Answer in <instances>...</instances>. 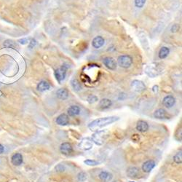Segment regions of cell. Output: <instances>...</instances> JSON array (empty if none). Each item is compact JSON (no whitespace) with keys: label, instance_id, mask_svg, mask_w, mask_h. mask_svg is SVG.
<instances>
[{"label":"cell","instance_id":"6da1fadb","mask_svg":"<svg viewBox=\"0 0 182 182\" xmlns=\"http://www.w3.org/2000/svg\"><path fill=\"white\" fill-rule=\"evenodd\" d=\"M120 120V117L117 116H110L106 117H101V118L96 119L90 122L88 125V128L90 130H98L102 128L105 126L110 125L113 122Z\"/></svg>","mask_w":182,"mask_h":182},{"label":"cell","instance_id":"7a4b0ae2","mask_svg":"<svg viewBox=\"0 0 182 182\" xmlns=\"http://www.w3.org/2000/svg\"><path fill=\"white\" fill-rule=\"evenodd\" d=\"M162 66L157 63H152L148 64L145 68V73L149 77L154 78L162 74Z\"/></svg>","mask_w":182,"mask_h":182},{"label":"cell","instance_id":"3957f363","mask_svg":"<svg viewBox=\"0 0 182 182\" xmlns=\"http://www.w3.org/2000/svg\"><path fill=\"white\" fill-rule=\"evenodd\" d=\"M108 136L107 130H101L96 132L92 136V141L96 144L102 145L104 143L105 139H106Z\"/></svg>","mask_w":182,"mask_h":182},{"label":"cell","instance_id":"277c9868","mask_svg":"<svg viewBox=\"0 0 182 182\" xmlns=\"http://www.w3.org/2000/svg\"><path fill=\"white\" fill-rule=\"evenodd\" d=\"M117 64L120 67L128 69L133 64V58L128 55H120L117 59Z\"/></svg>","mask_w":182,"mask_h":182},{"label":"cell","instance_id":"5b68a950","mask_svg":"<svg viewBox=\"0 0 182 182\" xmlns=\"http://www.w3.org/2000/svg\"><path fill=\"white\" fill-rule=\"evenodd\" d=\"M66 71H67V66L64 65L55 70V78H56L57 81L60 84L65 80L66 76Z\"/></svg>","mask_w":182,"mask_h":182},{"label":"cell","instance_id":"8992f818","mask_svg":"<svg viewBox=\"0 0 182 182\" xmlns=\"http://www.w3.org/2000/svg\"><path fill=\"white\" fill-rule=\"evenodd\" d=\"M93 142L92 139H90V138H85L80 141V148L81 149L84 150V151H88V150L91 149L93 148Z\"/></svg>","mask_w":182,"mask_h":182},{"label":"cell","instance_id":"52a82bcc","mask_svg":"<svg viewBox=\"0 0 182 182\" xmlns=\"http://www.w3.org/2000/svg\"><path fill=\"white\" fill-rule=\"evenodd\" d=\"M104 66L110 70H115L117 66V63L112 57H106L103 60Z\"/></svg>","mask_w":182,"mask_h":182},{"label":"cell","instance_id":"ba28073f","mask_svg":"<svg viewBox=\"0 0 182 182\" xmlns=\"http://www.w3.org/2000/svg\"><path fill=\"white\" fill-rule=\"evenodd\" d=\"M131 88L136 92H142L146 89V85L141 80H135L130 84Z\"/></svg>","mask_w":182,"mask_h":182},{"label":"cell","instance_id":"9c48e42d","mask_svg":"<svg viewBox=\"0 0 182 182\" xmlns=\"http://www.w3.org/2000/svg\"><path fill=\"white\" fill-rule=\"evenodd\" d=\"M60 151L63 155H69L73 152V147L71 143L68 142H64L61 145Z\"/></svg>","mask_w":182,"mask_h":182},{"label":"cell","instance_id":"30bf717a","mask_svg":"<svg viewBox=\"0 0 182 182\" xmlns=\"http://www.w3.org/2000/svg\"><path fill=\"white\" fill-rule=\"evenodd\" d=\"M176 103V99L173 96H167L162 100V104L166 108H171L174 106Z\"/></svg>","mask_w":182,"mask_h":182},{"label":"cell","instance_id":"8fae6325","mask_svg":"<svg viewBox=\"0 0 182 182\" xmlns=\"http://www.w3.org/2000/svg\"><path fill=\"white\" fill-rule=\"evenodd\" d=\"M156 165V163L154 160H147L142 165V170L143 172L145 173H149L153 170L154 168Z\"/></svg>","mask_w":182,"mask_h":182},{"label":"cell","instance_id":"7c38bea8","mask_svg":"<svg viewBox=\"0 0 182 182\" xmlns=\"http://www.w3.org/2000/svg\"><path fill=\"white\" fill-rule=\"evenodd\" d=\"M105 43V40L102 36H97L93 39L92 41V45L94 48L96 49H99L101 47L104 46Z\"/></svg>","mask_w":182,"mask_h":182},{"label":"cell","instance_id":"4fadbf2b","mask_svg":"<svg viewBox=\"0 0 182 182\" xmlns=\"http://www.w3.org/2000/svg\"><path fill=\"white\" fill-rule=\"evenodd\" d=\"M56 123L58 125L61 126H65L69 123V118L68 117V115H65V114H62L60 115L56 118Z\"/></svg>","mask_w":182,"mask_h":182},{"label":"cell","instance_id":"5bb4252c","mask_svg":"<svg viewBox=\"0 0 182 182\" xmlns=\"http://www.w3.org/2000/svg\"><path fill=\"white\" fill-rule=\"evenodd\" d=\"M139 37L140 42H141V45H142L143 49H144V50H149V49H150L149 43L147 38H146V35H145L144 33H143V32L140 33V34H139Z\"/></svg>","mask_w":182,"mask_h":182},{"label":"cell","instance_id":"9a60e30c","mask_svg":"<svg viewBox=\"0 0 182 182\" xmlns=\"http://www.w3.org/2000/svg\"><path fill=\"white\" fill-rule=\"evenodd\" d=\"M136 130L141 133L146 132L149 130L148 123L146 121H143V120H139L137 122V125H136Z\"/></svg>","mask_w":182,"mask_h":182},{"label":"cell","instance_id":"2e32d148","mask_svg":"<svg viewBox=\"0 0 182 182\" xmlns=\"http://www.w3.org/2000/svg\"><path fill=\"white\" fill-rule=\"evenodd\" d=\"M99 178L104 182H109L113 178V175L108 171H102L99 174Z\"/></svg>","mask_w":182,"mask_h":182},{"label":"cell","instance_id":"e0dca14e","mask_svg":"<svg viewBox=\"0 0 182 182\" xmlns=\"http://www.w3.org/2000/svg\"><path fill=\"white\" fill-rule=\"evenodd\" d=\"M11 162L14 165H20L23 162V156L21 154L15 153L11 157Z\"/></svg>","mask_w":182,"mask_h":182},{"label":"cell","instance_id":"ac0fdd59","mask_svg":"<svg viewBox=\"0 0 182 182\" xmlns=\"http://www.w3.org/2000/svg\"><path fill=\"white\" fill-rule=\"evenodd\" d=\"M56 96L59 99L66 100L69 97V91L65 88L58 89L56 92Z\"/></svg>","mask_w":182,"mask_h":182},{"label":"cell","instance_id":"d6986e66","mask_svg":"<svg viewBox=\"0 0 182 182\" xmlns=\"http://www.w3.org/2000/svg\"><path fill=\"white\" fill-rule=\"evenodd\" d=\"M167 111L164 108H158L154 112V117L157 119H165L167 117Z\"/></svg>","mask_w":182,"mask_h":182},{"label":"cell","instance_id":"ffe728a7","mask_svg":"<svg viewBox=\"0 0 182 182\" xmlns=\"http://www.w3.org/2000/svg\"><path fill=\"white\" fill-rule=\"evenodd\" d=\"M36 88H37V90L40 91V92H44V91H47L50 90V85L47 81L42 80V81L39 82V83H38L37 86H36Z\"/></svg>","mask_w":182,"mask_h":182},{"label":"cell","instance_id":"44dd1931","mask_svg":"<svg viewBox=\"0 0 182 182\" xmlns=\"http://www.w3.org/2000/svg\"><path fill=\"white\" fill-rule=\"evenodd\" d=\"M99 107L102 109H106L108 108L112 105V101L108 99H103L99 101Z\"/></svg>","mask_w":182,"mask_h":182},{"label":"cell","instance_id":"7402d4cb","mask_svg":"<svg viewBox=\"0 0 182 182\" xmlns=\"http://www.w3.org/2000/svg\"><path fill=\"white\" fill-rule=\"evenodd\" d=\"M127 174L130 178H136L139 175V169L136 167H130L127 170Z\"/></svg>","mask_w":182,"mask_h":182},{"label":"cell","instance_id":"603a6c76","mask_svg":"<svg viewBox=\"0 0 182 182\" xmlns=\"http://www.w3.org/2000/svg\"><path fill=\"white\" fill-rule=\"evenodd\" d=\"M68 115L70 117H74L80 113V108L78 106H71L68 108Z\"/></svg>","mask_w":182,"mask_h":182},{"label":"cell","instance_id":"cb8c5ba5","mask_svg":"<svg viewBox=\"0 0 182 182\" xmlns=\"http://www.w3.org/2000/svg\"><path fill=\"white\" fill-rule=\"evenodd\" d=\"M170 50L167 47H162L159 52V58L160 59H164L165 58L168 57V55H169Z\"/></svg>","mask_w":182,"mask_h":182},{"label":"cell","instance_id":"d4e9b609","mask_svg":"<svg viewBox=\"0 0 182 182\" xmlns=\"http://www.w3.org/2000/svg\"><path fill=\"white\" fill-rule=\"evenodd\" d=\"M71 85L75 91H80L82 89L81 84L76 78H73L71 81Z\"/></svg>","mask_w":182,"mask_h":182},{"label":"cell","instance_id":"484cf974","mask_svg":"<svg viewBox=\"0 0 182 182\" xmlns=\"http://www.w3.org/2000/svg\"><path fill=\"white\" fill-rule=\"evenodd\" d=\"M4 46L7 47V48H15V47H17V45L15 44V42H13V40H6L4 43Z\"/></svg>","mask_w":182,"mask_h":182},{"label":"cell","instance_id":"4316f807","mask_svg":"<svg viewBox=\"0 0 182 182\" xmlns=\"http://www.w3.org/2000/svg\"><path fill=\"white\" fill-rule=\"evenodd\" d=\"M182 155H181V152H178L176 155L174 157V161L177 164H181V161H182Z\"/></svg>","mask_w":182,"mask_h":182},{"label":"cell","instance_id":"83f0119b","mask_svg":"<svg viewBox=\"0 0 182 182\" xmlns=\"http://www.w3.org/2000/svg\"><path fill=\"white\" fill-rule=\"evenodd\" d=\"M135 6L138 8H143L146 3V0H135Z\"/></svg>","mask_w":182,"mask_h":182},{"label":"cell","instance_id":"f1b7e54d","mask_svg":"<svg viewBox=\"0 0 182 182\" xmlns=\"http://www.w3.org/2000/svg\"><path fill=\"white\" fill-rule=\"evenodd\" d=\"M84 162H85V164L87 165H90V166H95V165H98L100 163L99 162H98V161L94 160H86L84 161Z\"/></svg>","mask_w":182,"mask_h":182},{"label":"cell","instance_id":"f546056e","mask_svg":"<svg viewBox=\"0 0 182 182\" xmlns=\"http://www.w3.org/2000/svg\"><path fill=\"white\" fill-rule=\"evenodd\" d=\"M77 178H78V180L80 181L84 182L85 181V180L87 179V175H86V174H85V173L81 172V173H80V174H78Z\"/></svg>","mask_w":182,"mask_h":182},{"label":"cell","instance_id":"4dcf8cb0","mask_svg":"<svg viewBox=\"0 0 182 182\" xmlns=\"http://www.w3.org/2000/svg\"><path fill=\"white\" fill-rule=\"evenodd\" d=\"M98 101V98L96 97V96H90L88 98H87V101H88L90 104H93V103L96 102Z\"/></svg>","mask_w":182,"mask_h":182},{"label":"cell","instance_id":"1f68e13d","mask_svg":"<svg viewBox=\"0 0 182 182\" xmlns=\"http://www.w3.org/2000/svg\"><path fill=\"white\" fill-rule=\"evenodd\" d=\"M36 41L34 39H32L30 42H29V48H34V47L36 46Z\"/></svg>","mask_w":182,"mask_h":182},{"label":"cell","instance_id":"d6a6232c","mask_svg":"<svg viewBox=\"0 0 182 182\" xmlns=\"http://www.w3.org/2000/svg\"><path fill=\"white\" fill-rule=\"evenodd\" d=\"M18 42L21 44V45H26V44L28 42V39H26V38H23V39H19Z\"/></svg>","mask_w":182,"mask_h":182},{"label":"cell","instance_id":"836d02e7","mask_svg":"<svg viewBox=\"0 0 182 182\" xmlns=\"http://www.w3.org/2000/svg\"><path fill=\"white\" fill-rule=\"evenodd\" d=\"M152 90L155 93L157 92V91H158V86H157V85H155V86L152 87Z\"/></svg>","mask_w":182,"mask_h":182},{"label":"cell","instance_id":"e575fe53","mask_svg":"<svg viewBox=\"0 0 182 182\" xmlns=\"http://www.w3.org/2000/svg\"><path fill=\"white\" fill-rule=\"evenodd\" d=\"M4 150H5L4 146H3L2 144H0V154L3 153V152H4Z\"/></svg>","mask_w":182,"mask_h":182},{"label":"cell","instance_id":"d590c367","mask_svg":"<svg viewBox=\"0 0 182 182\" xmlns=\"http://www.w3.org/2000/svg\"><path fill=\"white\" fill-rule=\"evenodd\" d=\"M130 182H134V181H130Z\"/></svg>","mask_w":182,"mask_h":182}]
</instances>
